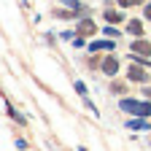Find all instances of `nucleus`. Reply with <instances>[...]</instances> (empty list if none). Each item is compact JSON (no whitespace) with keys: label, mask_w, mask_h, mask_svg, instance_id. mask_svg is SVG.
Returning <instances> with one entry per match:
<instances>
[{"label":"nucleus","mask_w":151,"mask_h":151,"mask_svg":"<svg viewBox=\"0 0 151 151\" xmlns=\"http://www.w3.org/2000/svg\"><path fill=\"white\" fill-rule=\"evenodd\" d=\"M122 108L127 113L135 116H151V103H140V100H122Z\"/></svg>","instance_id":"f257e3e1"},{"label":"nucleus","mask_w":151,"mask_h":151,"mask_svg":"<svg viewBox=\"0 0 151 151\" xmlns=\"http://www.w3.org/2000/svg\"><path fill=\"white\" fill-rule=\"evenodd\" d=\"M127 78H129V81H138V84H143V81L148 78V76H146V70H143L140 65H129V68H127Z\"/></svg>","instance_id":"f03ea898"},{"label":"nucleus","mask_w":151,"mask_h":151,"mask_svg":"<svg viewBox=\"0 0 151 151\" xmlns=\"http://www.w3.org/2000/svg\"><path fill=\"white\" fill-rule=\"evenodd\" d=\"M116 70H119V62L113 60V57H105V60H103V73L105 76H113Z\"/></svg>","instance_id":"7ed1b4c3"},{"label":"nucleus","mask_w":151,"mask_h":151,"mask_svg":"<svg viewBox=\"0 0 151 151\" xmlns=\"http://www.w3.org/2000/svg\"><path fill=\"white\" fill-rule=\"evenodd\" d=\"M94 30H97V27H94L92 19H84V22L78 24V35H94Z\"/></svg>","instance_id":"20e7f679"},{"label":"nucleus","mask_w":151,"mask_h":151,"mask_svg":"<svg viewBox=\"0 0 151 151\" xmlns=\"http://www.w3.org/2000/svg\"><path fill=\"white\" fill-rule=\"evenodd\" d=\"M132 51L135 54H151V43L148 41H135L132 43Z\"/></svg>","instance_id":"39448f33"},{"label":"nucleus","mask_w":151,"mask_h":151,"mask_svg":"<svg viewBox=\"0 0 151 151\" xmlns=\"http://www.w3.org/2000/svg\"><path fill=\"white\" fill-rule=\"evenodd\" d=\"M92 51H103V49H113V41H94L92 46H89Z\"/></svg>","instance_id":"423d86ee"},{"label":"nucleus","mask_w":151,"mask_h":151,"mask_svg":"<svg viewBox=\"0 0 151 151\" xmlns=\"http://www.w3.org/2000/svg\"><path fill=\"white\" fill-rule=\"evenodd\" d=\"M127 30H129V32H132V35H143V24H140V22H138V19H132V22H129V24H127Z\"/></svg>","instance_id":"0eeeda50"},{"label":"nucleus","mask_w":151,"mask_h":151,"mask_svg":"<svg viewBox=\"0 0 151 151\" xmlns=\"http://www.w3.org/2000/svg\"><path fill=\"white\" fill-rule=\"evenodd\" d=\"M105 19L116 24V22H122V14H116V11H105Z\"/></svg>","instance_id":"6e6552de"},{"label":"nucleus","mask_w":151,"mask_h":151,"mask_svg":"<svg viewBox=\"0 0 151 151\" xmlns=\"http://www.w3.org/2000/svg\"><path fill=\"white\" fill-rule=\"evenodd\" d=\"M113 92H119V94H122V92H124V84H122V81H116V84H113Z\"/></svg>","instance_id":"1a4fd4ad"},{"label":"nucleus","mask_w":151,"mask_h":151,"mask_svg":"<svg viewBox=\"0 0 151 151\" xmlns=\"http://www.w3.org/2000/svg\"><path fill=\"white\" fill-rule=\"evenodd\" d=\"M146 16H148V19H151V3H148V6H146Z\"/></svg>","instance_id":"9d476101"},{"label":"nucleus","mask_w":151,"mask_h":151,"mask_svg":"<svg viewBox=\"0 0 151 151\" xmlns=\"http://www.w3.org/2000/svg\"><path fill=\"white\" fill-rule=\"evenodd\" d=\"M132 3V0H119V6H129Z\"/></svg>","instance_id":"9b49d317"},{"label":"nucleus","mask_w":151,"mask_h":151,"mask_svg":"<svg viewBox=\"0 0 151 151\" xmlns=\"http://www.w3.org/2000/svg\"><path fill=\"white\" fill-rule=\"evenodd\" d=\"M62 3H68V6H76V0H62Z\"/></svg>","instance_id":"f8f14e48"}]
</instances>
